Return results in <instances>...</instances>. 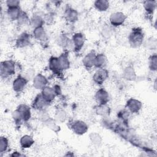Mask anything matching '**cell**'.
<instances>
[{
    "instance_id": "obj_1",
    "label": "cell",
    "mask_w": 157,
    "mask_h": 157,
    "mask_svg": "<svg viewBox=\"0 0 157 157\" xmlns=\"http://www.w3.org/2000/svg\"><path fill=\"white\" fill-rule=\"evenodd\" d=\"M144 34L143 31L140 28L132 29L128 36V42L132 48H138L143 43Z\"/></svg>"
},
{
    "instance_id": "obj_2",
    "label": "cell",
    "mask_w": 157,
    "mask_h": 157,
    "mask_svg": "<svg viewBox=\"0 0 157 157\" xmlns=\"http://www.w3.org/2000/svg\"><path fill=\"white\" fill-rule=\"evenodd\" d=\"M15 72V63L11 60L4 61L1 64V77L6 78L12 75Z\"/></svg>"
},
{
    "instance_id": "obj_3",
    "label": "cell",
    "mask_w": 157,
    "mask_h": 157,
    "mask_svg": "<svg viewBox=\"0 0 157 157\" xmlns=\"http://www.w3.org/2000/svg\"><path fill=\"white\" fill-rule=\"evenodd\" d=\"M72 47L75 52H78L83 47L85 42V36L82 33H75L71 39Z\"/></svg>"
},
{
    "instance_id": "obj_4",
    "label": "cell",
    "mask_w": 157,
    "mask_h": 157,
    "mask_svg": "<svg viewBox=\"0 0 157 157\" xmlns=\"http://www.w3.org/2000/svg\"><path fill=\"white\" fill-rule=\"evenodd\" d=\"M109 72L104 68L98 69L93 76V80L97 85H102L108 78Z\"/></svg>"
},
{
    "instance_id": "obj_5",
    "label": "cell",
    "mask_w": 157,
    "mask_h": 157,
    "mask_svg": "<svg viewBox=\"0 0 157 157\" xmlns=\"http://www.w3.org/2000/svg\"><path fill=\"white\" fill-rule=\"evenodd\" d=\"M126 16L121 12H114L110 17V23L113 26H119L122 25L126 19Z\"/></svg>"
},
{
    "instance_id": "obj_6",
    "label": "cell",
    "mask_w": 157,
    "mask_h": 157,
    "mask_svg": "<svg viewBox=\"0 0 157 157\" xmlns=\"http://www.w3.org/2000/svg\"><path fill=\"white\" fill-rule=\"evenodd\" d=\"M71 129L73 132L78 135H82L88 131L87 124L83 121L76 120L71 125Z\"/></svg>"
},
{
    "instance_id": "obj_7",
    "label": "cell",
    "mask_w": 157,
    "mask_h": 157,
    "mask_svg": "<svg viewBox=\"0 0 157 157\" xmlns=\"http://www.w3.org/2000/svg\"><path fill=\"white\" fill-rule=\"evenodd\" d=\"M64 17L68 22L75 23L78 18V13L75 9L67 6L64 12Z\"/></svg>"
},
{
    "instance_id": "obj_8",
    "label": "cell",
    "mask_w": 157,
    "mask_h": 157,
    "mask_svg": "<svg viewBox=\"0 0 157 157\" xmlns=\"http://www.w3.org/2000/svg\"><path fill=\"white\" fill-rule=\"evenodd\" d=\"M28 80L25 78V77L18 75L13 82V89L17 93L21 92L25 89Z\"/></svg>"
},
{
    "instance_id": "obj_9",
    "label": "cell",
    "mask_w": 157,
    "mask_h": 157,
    "mask_svg": "<svg viewBox=\"0 0 157 157\" xmlns=\"http://www.w3.org/2000/svg\"><path fill=\"white\" fill-rule=\"evenodd\" d=\"M126 107L133 113H138L142 108V103L137 99L134 98H130L126 102Z\"/></svg>"
},
{
    "instance_id": "obj_10",
    "label": "cell",
    "mask_w": 157,
    "mask_h": 157,
    "mask_svg": "<svg viewBox=\"0 0 157 157\" xmlns=\"http://www.w3.org/2000/svg\"><path fill=\"white\" fill-rule=\"evenodd\" d=\"M30 39V35L26 32H23L17 39L15 42V45L18 48L27 47L31 43Z\"/></svg>"
},
{
    "instance_id": "obj_11",
    "label": "cell",
    "mask_w": 157,
    "mask_h": 157,
    "mask_svg": "<svg viewBox=\"0 0 157 157\" xmlns=\"http://www.w3.org/2000/svg\"><path fill=\"white\" fill-rule=\"evenodd\" d=\"M48 83L47 78L41 74H38L33 78V86L37 90H42Z\"/></svg>"
},
{
    "instance_id": "obj_12",
    "label": "cell",
    "mask_w": 157,
    "mask_h": 157,
    "mask_svg": "<svg viewBox=\"0 0 157 157\" xmlns=\"http://www.w3.org/2000/svg\"><path fill=\"white\" fill-rule=\"evenodd\" d=\"M95 99L98 104H107L109 101V95L105 89L100 88L95 94Z\"/></svg>"
},
{
    "instance_id": "obj_13",
    "label": "cell",
    "mask_w": 157,
    "mask_h": 157,
    "mask_svg": "<svg viewBox=\"0 0 157 157\" xmlns=\"http://www.w3.org/2000/svg\"><path fill=\"white\" fill-rule=\"evenodd\" d=\"M41 94L43 98L48 104L52 102L56 96L54 88L50 86H45L44 89H42Z\"/></svg>"
},
{
    "instance_id": "obj_14",
    "label": "cell",
    "mask_w": 157,
    "mask_h": 157,
    "mask_svg": "<svg viewBox=\"0 0 157 157\" xmlns=\"http://www.w3.org/2000/svg\"><path fill=\"white\" fill-rule=\"evenodd\" d=\"M49 104L47 103L45 100L43 98L41 93L39 94L35 98L34 101L33 102L32 106L34 109L36 110H39L40 111L44 110L45 108Z\"/></svg>"
},
{
    "instance_id": "obj_15",
    "label": "cell",
    "mask_w": 157,
    "mask_h": 157,
    "mask_svg": "<svg viewBox=\"0 0 157 157\" xmlns=\"http://www.w3.org/2000/svg\"><path fill=\"white\" fill-rule=\"evenodd\" d=\"M48 67L50 70L55 74H59L63 71L61 68L58 57L52 56L50 58L48 61Z\"/></svg>"
},
{
    "instance_id": "obj_16",
    "label": "cell",
    "mask_w": 157,
    "mask_h": 157,
    "mask_svg": "<svg viewBox=\"0 0 157 157\" xmlns=\"http://www.w3.org/2000/svg\"><path fill=\"white\" fill-rule=\"evenodd\" d=\"M96 54L94 51H91L90 53H87L82 60L83 66L86 69H91L94 66V61Z\"/></svg>"
},
{
    "instance_id": "obj_17",
    "label": "cell",
    "mask_w": 157,
    "mask_h": 157,
    "mask_svg": "<svg viewBox=\"0 0 157 157\" xmlns=\"http://www.w3.org/2000/svg\"><path fill=\"white\" fill-rule=\"evenodd\" d=\"M23 121H28L31 118V109L26 104H21L17 109Z\"/></svg>"
},
{
    "instance_id": "obj_18",
    "label": "cell",
    "mask_w": 157,
    "mask_h": 157,
    "mask_svg": "<svg viewBox=\"0 0 157 157\" xmlns=\"http://www.w3.org/2000/svg\"><path fill=\"white\" fill-rule=\"evenodd\" d=\"M22 12L23 11L21 10L20 6L15 7H10V8H7V15L8 18L10 20L12 21L18 20Z\"/></svg>"
},
{
    "instance_id": "obj_19",
    "label": "cell",
    "mask_w": 157,
    "mask_h": 157,
    "mask_svg": "<svg viewBox=\"0 0 157 157\" xmlns=\"http://www.w3.org/2000/svg\"><path fill=\"white\" fill-rule=\"evenodd\" d=\"M33 36L36 39L40 42H45L48 38L47 33L43 26L34 28L33 31Z\"/></svg>"
},
{
    "instance_id": "obj_20",
    "label": "cell",
    "mask_w": 157,
    "mask_h": 157,
    "mask_svg": "<svg viewBox=\"0 0 157 157\" xmlns=\"http://www.w3.org/2000/svg\"><path fill=\"white\" fill-rule=\"evenodd\" d=\"M57 44L60 47L64 48H69L72 47V44L71 39H69L66 36L61 34L59 35L56 39Z\"/></svg>"
},
{
    "instance_id": "obj_21",
    "label": "cell",
    "mask_w": 157,
    "mask_h": 157,
    "mask_svg": "<svg viewBox=\"0 0 157 157\" xmlns=\"http://www.w3.org/2000/svg\"><path fill=\"white\" fill-rule=\"evenodd\" d=\"M123 78L128 81H134L136 78V74L132 66H129L126 67L123 72Z\"/></svg>"
},
{
    "instance_id": "obj_22",
    "label": "cell",
    "mask_w": 157,
    "mask_h": 157,
    "mask_svg": "<svg viewBox=\"0 0 157 157\" xmlns=\"http://www.w3.org/2000/svg\"><path fill=\"white\" fill-rule=\"evenodd\" d=\"M107 63V58L104 53L97 54L94 61V67L98 69L104 68Z\"/></svg>"
},
{
    "instance_id": "obj_23",
    "label": "cell",
    "mask_w": 157,
    "mask_h": 157,
    "mask_svg": "<svg viewBox=\"0 0 157 157\" xmlns=\"http://www.w3.org/2000/svg\"><path fill=\"white\" fill-rule=\"evenodd\" d=\"M59 63L61 66V68L62 71L66 70L69 69L70 66V62L69 60V57H68V54L66 52H64L61 55L58 57Z\"/></svg>"
},
{
    "instance_id": "obj_24",
    "label": "cell",
    "mask_w": 157,
    "mask_h": 157,
    "mask_svg": "<svg viewBox=\"0 0 157 157\" xmlns=\"http://www.w3.org/2000/svg\"><path fill=\"white\" fill-rule=\"evenodd\" d=\"M94 108L97 115L101 116H107L110 115V109L107 104H98Z\"/></svg>"
},
{
    "instance_id": "obj_25",
    "label": "cell",
    "mask_w": 157,
    "mask_h": 157,
    "mask_svg": "<svg viewBox=\"0 0 157 157\" xmlns=\"http://www.w3.org/2000/svg\"><path fill=\"white\" fill-rule=\"evenodd\" d=\"M34 141L33 137L29 135H25L20 139V145L23 148H28L33 145Z\"/></svg>"
},
{
    "instance_id": "obj_26",
    "label": "cell",
    "mask_w": 157,
    "mask_h": 157,
    "mask_svg": "<svg viewBox=\"0 0 157 157\" xmlns=\"http://www.w3.org/2000/svg\"><path fill=\"white\" fill-rule=\"evenodd\" d=\"M94 6L98 11L104 12L109 9V2L107 0H97L94 2Z\"/></svg>"
},
{
    "instance_id": "obj_27",
    "label": "cell",
    "mask_w": 157,
    "mask_h": 157,
    "mask_svg": "<svg viewBox=\"0 0 157 157\" xmlns=\"http://www.w3.org/2000/svg\"><path fill=\"white\" fill-rule=\"evenodd\" d=\"M30 23L34 28L42 27L45 23L44 18L39 15H34L30 19Z\"/></svg>"
},
{
    "instance_id": "obj_28",
    "label": "cell",
    "mask_w": 157,
    "mask_h": 157,
    "mask_svg": "<svg viewBox=\"0 0 157 157\" xmlns=\"http://www.w3.org/2000/svg\"><path fill=\"white\" fill-rule=\"evenodd\" d=\"M156 7V1H145L144 2V7L147 13L151 15L153 13Z\"/></svg>"
},
{
    "instance_id": "obj_29",
    "label": "cell",
    "mask_w": 157,
    "mask_h": 157,
    "mask_svg": "<svg viewBox=\"0 0 157 157\" xmlns=\"http://www.w3.org/2000/svg\"><path fill=\"white\" fill-rule=\"evenodd\" d=\"M148 63L150 69L152 71H156L157 69V56L155 53L150 56Z\"/></svg>"
},
{
    "instance_id": "obj_30",
    "label": "cell",
    "mask_w": 157,
    "mask_h": 157,
    "mask_svg": "<svg viewBox=\"0 0 157 157\" xmlns=\"http://www.w3.org/2000/svg\"><path fill=\"white\" fill-rule=\"evenodd\" d=\"M90 139L91 142L94 145H99L102 141V138L100 135L96 132H92L91 134H90Z\"/></svg>"
},
{
    "instance_id": "obj_31",
    "label": "cell",
    "mask_w": 157,
    "mask_h": 157,
    "mask_svg": "<svg viewBox=\"0 0 157 157\" xmlns=\"http://www.w3.org/2000/svg\"><path fill=\"white\" fill-rule=\"evenodd\" d=\"M9 146L8 139L5 137H1L0 138V151L3 153L6 151Z\"/></svg>"
},
{
    "instance_id": "obj_32",
    "label": "cell",
    "mask_w": 157,
    "mask_h": 157,
    "mask_svg": "<svg viewBox=\"0 0 157 157\" xmlns=\"http://www.w3.org/2000/svg\"><path fill=\"white\" fill-rule=\"evenodd\" d=\"M156 40L154 38L148 39L145 43V46L149 50H155L156 48Z\"/></svg>"
},
{
    "instance_id": "obj_33",
    "label": "cell",
    "mask_w": 157,
    "mask_h": 157,
    "mask_svg": "<svg viewBox=\"0 0 157 157\" xmlns=\"http://www.w3.org/2000/svg\"><path fill=\"white\" fill-rule=\"evenodd\" d=\"M29 21V17L28 14L25 12H22L20 17H19L18 20H17L18 23L20 25H24L28 23Z\"/></svg>"
},
{
    "instance_id": "obj_34",
    "label": "cell",
    "mask_w": 157,
    "mask_h": 157,
    "mask_svg": "<svg viewBox=\"0 0 157 157\" xmlns=\"http://www.w3.org/2000/svg\"><path fill=\"white\" fill-rule=\"evenodd\" d=\"M48 126L51 128L53 131H55V132H58L59 130V127L58 126L56 125V124L50 118H49L46 122H45Z\"/></svg>"
},
{
    "instance_id": "obj_35",
    "label": "cell",
    "mask_w": 157,
    "mask_h": 157,
    "mask_svg": "<svg viewBox=\"0 0 157 157\" xmlns=\"http://www.w3.org/2000/svg\"><path fill=\"white\" fill-rule=\"evenodd\" d=\"M12 117L14 120V121L15 123L17 124H20L22 121V118L21 117V115L20 114V113L18 112V111L16 109L13 112V114H12Z\"/></svg>"
},
{
    "instance_id": "obj_36",
    "label": "cell",
    "mask_w": 157,
    "mask_h": 157,
    "mask_svg": "<svg viewBox=\"0 0 157 157\" xmlns=\"http://www.w3.org/2000/svg\"><path fill=\"white\" fill-rule=\"evenodd\" d=\"M66 117V115L64 111L59 110L56 113V118L59 121H63L65 120Z\"/></svg>"
},
{
    "instance_id": "obj_37",
    "label": "cell",
    "mask_w": 157,
    "mask_h": 157,
    "mask_svg": "<svg viewBox=\"0 0 157 157\" xmlns=\"http://www.w3.org/2000/svg\"><path fill=\"white\" fill-rule=\"evenodd\" d=\"M20 2L17 0H9L6 1V5L7 8L10 7H15L20 6Z\"/></svg>"
},
{
    "instance_id": "obj_38",
    "label": "cell",
    "mask_w": 157,
    "mask_h": 157,
    "mask_svg": "<svg viewBox=\"0 0 157 157\" xmlns=\"http://www.w3.org/2000/svg\"><path fill=\"white\" fill-rule=\"evenodd\" d=\"M44 18V23H47V24H50V23H52L54 19V15H53V13H48L47 14H45V15L43 17Z\"/></svg>"
},
{
    "instance_id": "obj_39",
    "label": "cell",
    "mask_w": 157,
    "mask_h": 157,
    "mask_svg": "<svg viewBox=\"0 0 157 157\" xmlns=\"http://www.w3.org/2000/svg\"><path fill=\"white\" fill-rule=\"evenodd\" d=\"M118 116L120 118L122 119L123 121H127L128 118L129 117V112L127 110H121L119 112Z\"/></svg>"
},
{
    "instance_id": "obj_40",
    "label": "cell",
    "mask_w": 157,
    "mask_h": 157,
    "mask_svg": "<svg viewBox=\"0 0 157 157\" xmlns=\"http://www.w3.org/2000/svg\"><path fill=\"white\" fill-rule=\"evenodd\" d=\"M39 118L41 120V121H43L44 122H46L49 118H50V117L49 115L47 113V112H45L44 110H42V112L40 114L39 117Z\"/></svg>"
},
{
    "instance_id": "obj_41",
    "label": "cell",
    "mask_w": 157,
    "mask_h": 157,
    "mask_svg": "<svg viewBox=\"0 0 157 157\" xmlns=\"http://www.w3.org/2000/svg\"><path fill=\"white\" fill-rule=\"evenodd\" d=\"M53 88L55 90V91L56 93V96L59 95V94H60L61 93V90L60 86L59 85H55V86H53Z\"/></svg>"
}]
</instances>
